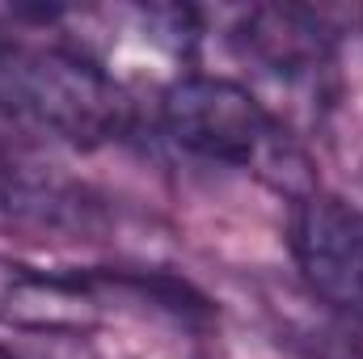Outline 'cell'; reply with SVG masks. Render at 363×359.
<instances>
[{
    "mask_svg": "<svg viewBox=\"0 0 363 359\" xmlns=\"http://www.w3.org/2000/svg\"><path fill=\"white\" fill-rule=\"evenodd\" d=\"M0 114L77 148H101L135 127L127 85L85 47L0 26Z\"/></svg>",
    "mask_w": 363,
    "mask_h": 359,
    "instance_id": "cell-1",
    "label": "cell"
},
{
    "mask_svg": "<svg viewBox=\"0 0 363 359\" xmlns=\"http://www.w3.org/2000/svg\"><path fill=\"white\" fill-rule=\"evenodd\" d=\"M157 123L165 140L190 157L254 170L279 190H296L300 182H308V165L291 144L287 127L262 106L258 93L233 77L178 72L157 97Z\"/></svg>",
    "mask_w": 363,
    "mask_h": 359,
    "instance_id": "cell-2",
    "label": "cell"
},
{
    "mask_svg": "<svg viewBox=\"0 0 363 359\" xmlns=\"http://www.w3.org/2000/svg\"><path fill=\"white\" fill-rule=\"evenodd\" d=\"M291 263L304 287L330 304L363 321V211L355 203L308 190L296 199L291 211Z\"/></svg>",
    "mask_w": 363,
    "mask_h": 359,
    "instance_id": "cell-3",
    "label": "cell"
},
{
    "mask_svg": "<svg viewBox=\"0 0 363 359\" xmlns=\"http://www.w3.org/2000/svg\"><path fill=\"white\" fill-rule=\"evenodd\" d=\"M101 321V279L0 258V326L21 338H85Z\"/></svg>",
    "mask_w": 363,
    "mask_h": 359,
    "instance_id": "cell-4",
    "label": "cell"
},
{
    "mask_svg": "<svg viewBox=\"0 0 363 359\" xmlns=\"http://www.w3.org/2000/svg\"><path fill=\"white\" fill-rule=\"evenodd\" d=\"M233 38L245 60H254L271 77H283L287 85L321 81L334 64V30L321 13L300 4H258L241 13Z\"/></svg>",
    "mask_w": 363,
    "mask_h": 359,
    "instance_id": "cell-5",
    "label": "cell"
},
{
    "mask_svg": "<svg viewBox=\"0 0 363 359\" xmlns=\"http://www.w3.org/2000/svg\"><path fill=\"white\" fill-rule=\"evenodd\" d=\"M47 211H60L55 194H43L34 182H26L9 165H0V228H13L30 216H47Z\"/></svg>",
    "mask_w": 363,
    "mask_h": 359,
    "instance_id": "cell-6",
    "label": "cell"
},
{
    "mask_svg": "<svg viewBox=\"0 0 363 359\" xmlns=\"http://www.w3.org/2000/svg\"><path fill=\"white\" fill-rule=\"evenodd\" d=\"M0 359H13V351H9V347H4V343H0Z\"/></svg>",
    "mask_w": 363,
    "mask_h": 359,
    "instance_id": "cell-7",
    "label": "cell"
}]
</instances>
